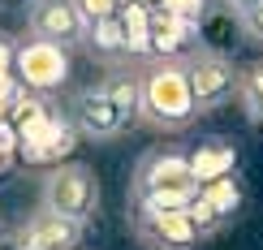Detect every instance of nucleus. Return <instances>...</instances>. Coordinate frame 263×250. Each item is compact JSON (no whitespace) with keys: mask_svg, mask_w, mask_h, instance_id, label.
<instances>
[{"mask_svg":"<svg viewBox=\"0 0 263 250\" xmlns=\"http://www.w3.org/2000/svg\"><path fill=\"white\" fill-rule=\"evenodd\" d=\"M199 100L190 86L185 61H142V117L138 121L156 134H181L199 121Z\"/></svg>","mask_w":263,"mask_h":250,"instance_id":"obj_1","label":"nucleus"},{"mask_svg":"<svg viewBox=\"0 0 263 250\" xmlns=\"http://www.w3.org/2000/svg\"><path fill=\"white\" fill-rule=\"evenodd\" d=\"M203 190L199 172L190 156L168 147H151L138 156L134 177H129V203H147V207H190V199Z\"/></svg>","mask_w":263,"mask_h":250,"instance_id":"obj_2","label":"nucleus"},{"mask_svg":"<svg viewBox=\"0 0 263 250\" xmlns=\"http://www.w3.org/2000/svg\"><path fill=\"white\" fill-rule=\"evenodd\" d=\"M39 203L57 216L86 224L100 211V181L86 164H57L39 177Z\"/></svg>","mask_w":263,"mask_h":250,"instance_id":"obj_3","label":"nucleus"},{"mask_svg":"<svg viewBox=\"0 0 263 250\" xmlns=\"http://www.w3.org/2000/svg\"><path fill=\"white\" fill-rule=\"evenodd\" d=\"M73 69V52L57 48V43H43L35 35L17 39V56H13V82L30 95H57L69 82Z\"/></svg>","mask_w":263,"mask_h":250,"instance_id":"obj_4","label":"nucleus"},{"mask_svg":"<svg viewBox=\"0 0 263 250\" xmlns=\"http://www.w3.org/2000/svg\"><path fill=\"white\" fill-rule=\"evenodd\" d=\"M129 233L142 250H194L203 242L185 207H147V203H129Z\"/></svg>","mask_w":263,"mask_h":250,"instance_id":"obj_5","label":"nucleus"},{"mask_svg":"<svg viewBox=\"0 0 263 250\" xmlns=\"http://www.w3.org/2000/svg\"><path fill=\"white\" fill-rule=\"evenodd\" d=\"M26 35L57 43L65 52H78L91 43V17L78 9V0H30L26 5Z\"/></svg>","mask_w":263,"mask_h":250,"instance_id":"obj_6","label":"nucleus"},{"mask_svg":"<svg viewBox=\"0 0 263 250\" xmlns=\"http://www.w3.org/2000/svg\"><path fill=\"white\" fill-rule=\"evenodd\" d=\"M69 121L91 143H117L129 129V121L121 117V108L112 104V95H108L104 82H86V86H78L69 95Z\"/></svg>","mask_w":263,"mask_h":250,"instance_id":"obj_7","label":"nucleus"},{"mask_svg":"<svg viewBox=\"0 0 263 250\" xmlns=\"http://www.w3.org/2000/svg\"><path fill=\"white\" fill-rule=\"evenodd\" d=\"M185 69H190V86H194V100H199V112H216L220 104H229L237 95V69L224 52L216 48H199L194 56H185Z\"/></svg>","mask_w":263,"mask_h":250,"instance_id":"obj_8","label":"nucleus"},{"mask_svg":"<svg viewBox=\"0 0 263 250\" xmlns=\"http://www.w3.org/2000/svg\"><path fill=\"white\" fill-rule=\"evenodd\" d=\"M82 237H86V224L69 220V216H57L39 203L13 229V246L17 250H78Z\"/></svg>","mask_w":263,"mask_h":250,"instance_id":"obj_9","label":"nucleus"},{"mask_svg":"<svg viewBox=\"0 0 263 250\" xmlns=\"http://www.w3.org/2000/svg\"><path fill=\"white\" fill-rule=\"evenodd\" d=\"M194 22H185L177 13H168V9H151V56H160V61H185V56H194V52L203 48H194Z\"/></svg>","mask_w":263,"mask_h":250,"instance_id":"obj_10","label":"nucleus"},{"mask_svg":"<svg viewBox=\"0 0 263 250\" xmlns=\"http://www.w3.org/2000/svg\"><path fill=\"white\" fill-rule=\"evenodd\" d=\"M112 95V104L121 108V117L129 125L142 117V61H121V65H108V73L100 78Z\"/></svg>","mask_w":263,"mask_h":250,"instance_id":"obj_11","label":"nucleus"},{"mask_svg":"<svg viewBox=\"0 0 263 250\" xmlns=\"http://www.w3.org/2000/svg\"><path fill=\"white\" fill-rule=\"evenodd\" d=\"M86 52H95L104 65L138 61V56H134V35H129L125 13H112V17H104V22H95V26H91V43H86Z\"/></svg>","mask_w":263,"mask_h":250,"instance_id":"obj_12","label":"nucleus"},{"mask_svg":"<svg viewBox=\"0 0 263 250\" xmlns=\"http://www.w3.org/2000/svg\"><path fill=\"white\" fill-rule=\"evenodd\" d=\"M190 164H194L203 186L216 181V177H229V172H237V143H229V138H207V143L190 156Z\"/></svg>","mask_w":263,"mask_h":250,"instance_id":"obj_13","label":"nucleus"},{"mask_svg":"<svg viewBox=\"0 0 263 250\" xmlns=\"http://www.w3.org/2000/svg\"><path fill=\"white\" fill-rule=\"evenodd\" d=\"M199 194H203V199L216 207V216H220L224 224H233L237 216H242V207H246V190H242V177H237V172L207 181V186H203Z\"/></svg>","mask_w":263,"mask_h":250,"instance_id":"obj_14","label":"nucleus"},{"mask_svg":"<svg viewBox=\"0 0 263 250\" xmlns=\"http://www.w3.org/2000/svg\"><path fill=\"white\" fill-rule=\"evenodd\" d=\"M237 104H242L246 121L255 129H263V61L242 69V78H237Z\"/></svg>","mask_w":263,"mask_h":250,"instance_id":"obj_15","label":"nucleus"},{"mask_svg":"<svg viewBox=\"0 0 263 250\" xmlns=\"http://www.w3.org/2000/svg\"><path fill=\"white\" fill-rule=\"evenodd\" d=\"M185 211H190V220H194V229H199V237H212V233H220V229H224V220L216 216V207L203 199V194H194Z\"/></svg>","mask_w":263,"mask_h":250,"instance_id":"obj_16","label":"nucleus"},{"mask_svg":"<svg viewBox=\"0 0 263 250\" xmlns=\"http://www.w3.org/2000/svg\"><path fill=\"white\" fill-rule=\"evenodd\" d=\"M233 22H237V26H242V35H246L250 43H263V5L246 9V13H237Z\"/></svg>","mask_w":263,"mask_h":250,"instance_id":"obj_17","label":"nucleus"},{"mask_svg":"<svg viewBox=\"0 0 263 250\" xmlns=\"http://www.w3.org/2000/svg\"><path fill=\"white\" fill-rule=\"evenodd\" d=\"M78 9L91 17V26H95V22H104V17H112V13H121L117 0H78Z\"/></svg>","mask_w":263,"mask_h":250,"instance_id":"obj_18","label":"nucleus"},{"mask_svg":"<svg viewBox=\"0 0 263 250\" xmlns=\"http://www.w3.org/2000/svg\"><path fill=\"white\" fill-rule=\"evenodd\" d=\"M13 56H17V39L0 30V78H13Z\"/></svg>","mask_w":263,"mask_h":250,"instance_id":"obj_19","label":"nucleus"},{"mask_svg":"<svg viewBox=\"0 0 263 250\" xmlns=\"http://www.w3.org/2000/svg\"><path fill=\"white\" fill-rule=\"evenodd\" d=\"M255 5H263V0H224V9H229V13H246V9H255Z\"/></svg>","mask_w":263,"mask_h":250,"instance_id":"obj_20","label":"nucleus"}]
</instances>
